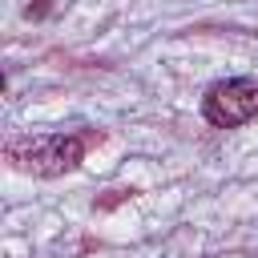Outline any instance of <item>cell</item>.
Masks as SVG:
<instances>
[{"instance_id": "cell-1", "label": "cell", "mask_w": 258, "mask_h": 258, "mask_svg": "<svg viewBox=\"0 0 258 258\" xmlns=\"http://www.w3.org/2000/svg\"><path fill=\"white\" fill-rule=\"evenodd\" d=\"M101 141V133H24L4 141V157L12 169L32 177H60L85 161V149Z\"/></svg>"}, {"instance_id": "cell-2", "label": "cell", "mask_w": 258, "mask_h": 258, "mask_svg": "<svg viewBox=\"0 0 258 258\" xmlns=\"http://www.w3.org/2000/svg\"><path fill=\"white\" fill-rule=\"evenodd\" d=\"M202 117L214 129H238L258 117V81L250 77H230L214 81L202 97Z\"/></svg>"}]
</instances>
